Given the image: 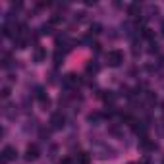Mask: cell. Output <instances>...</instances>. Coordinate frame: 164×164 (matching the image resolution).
Listing matches in <instances>:
<instances>
[{
  "mask_svg": "<svg viewBox=\"0 0 164 164\" xmlns=\"http://www.w3.org/2000/svg\"><path fill=\"white\" fill-rule=\"evenodd\" d=\"M106 60H108L110 66H120L122 60H124V54H122V50H110L106 54Z\"/></svg>",
  "mask_w": 164,
  "mask_h": 164,
  "instance_id": "cell-1",
  "label": "cell"
},
{
  "mask_svg": "<svg viewBox=\"0 0 164 164\" xmlns=\"http://www.w3.org/2000/svg\"><path fill=\"white\" fill-rule=\"evenodd\" d=\"M16 155H17V152H16L14 147H6L4 152H2V164H6V162H10L12 158H16Z\"/></svg>",
  "mask_w": 164,
  "mask_h": 164,
  "instance_id": "cell-2",
  "label": "cell"
},
{
  "mask_svg": "<svg viewBox=\"0 0 164 164\" xmlns=\"http://www.w3.org/2000/svg\"><path fill=\"white\" fill-rule=\"evenodd\" d=\"M39 157V149H37V145H29L27 147V155H25V158L27 160H35Z\"/></svg>",
  "mask_w": 164,
  "mask_h": 164,
  "instance_id": "cell-3",
  "label": "cell"
},
{
  "mask_svg": "<svg viewBox=\"0 0 164 164\" xmlns=\"http://www.w3.org/2000/svg\"><path fill=\"white\" fill-rule=\"evenodd\" d=\"M50 122H52L54 127H60V126H64V116H62V114H54Z\"/></svg>",
  "mask_w": 164,
  "mask_h": 164,
  "instance_id": "cell-4",
  "label": "cell"
},
{
  "mask_svg": "<svg viewBox=\"0 0 164 164\" xmlns=\"http://www.w3.org/2000/svg\"><path fill=\"white\" fill-rule=\"evenodd\" d=\"M79 164H89V157H87V155H81V158H79Z\"/></svg>",
  "mask_w": 164,
  "mask_h": 164,
  "instance_id": "cell-5",
  "label": "cell"
}]
</instances>
